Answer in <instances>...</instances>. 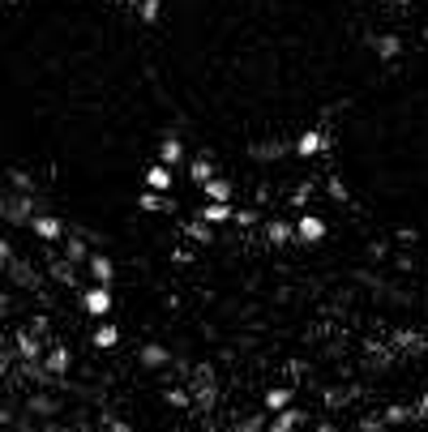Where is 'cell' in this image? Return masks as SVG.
<instances>
[{
    "label": "cell",
    "instance_id": "obj_1",
    "mask_svg": "<svg viewBox=\"0 0 428 432\" xmlns=\"http://www.w3.org/2000/svg\"><path fill=\"white\" fill-rule=\"evenodd\" d=\"M81 308H86L90 317H99V321H103V317L111 313V287H90V291L81 296Z\"/></svg>",
    "mask_w": 428,
    "mask_h": 432
},
{
    "label": "cell",
    "instance_id": "obj_2",
    "mask_svg": "<svg viewBox=\"0 0 428 432\" xmlns=\"http://www.w3.org/2000/svg\"><path fill=\"white\" fill-rule=\"evenodd\" d=\"M326 218H317V214H300L296 218V236L304 240V244H317V240H326Z\"/></svg>",
    "mask_w": 428,
    "mask_h": 432
},
{
    "label": "cell",
    "instance_id": "obj_3",
    "mask_svg": "<svg viewBox=\"0 0 428 432\" xmlns=\"http://www.w3.org/2000/svg\"><path fill=\"white\" fill-rule=\"evenodd\" d=\"M232 214H236V210H232V201H206V206L197 210V218H201V223H210V227L232 223Z\"/></svg>",
    "mask_w": 428,
    "mask_h": 432
},
{
    "label": "cell",
    "instance_id": "obj_4",
    "mask_svg": "<svg viewBox=\"0 0 428 432\" xmlns=\"http://www.w3.org/2000/svg\"><path fill=\"white\" fill-rule=\"evenodd\" d=\"M90 274H94V283L99 287H111V278H116V266H111V257L107 253H90Z\"/></svg>",
    "mask_w": 428,
    "mask_h": 432
},
{
    "label": "cell",
    "instance_id": "obj_5",
    "mask_svg": "<svg viewBox=\"0 0 428 432\" xmlns=\"http://www.w3.org/2000/svg\"><path fill=\"white\" fill-rule=\"evenodd\" d=\"M171 184H176V176H171V167H163V163H154V167L146 171V189H150V193H171Z\"/></svg>",
    "mask_w": 428,
    "mask_h": 432
},
{
    "label": "cell",
    "instance_id": "obj_6",
    "mask_svg": "<svg viewBox=\"0 0 428 432\" xmlns=\"http://www.w3.org/2000/svg\"><path fill=\"white\" fill-rule=\"evenodd\" d=\"M30 227H34V236H39V240H60V236H64V223H60V218H51V214H34V218H30Z\"/></svg>",
    "mask_w": 428,
    "mask_h": 432
},
{
    "label": "cell",
    "instance_id": "obj_7",
    "mask_svg": "<svg viewBox=\"0 0 428 432\" xmlns=\"http://www.w3.org/2000/svg\"><path fill=\"white\" fill-rule=\"evenodd\" d=\"M304 424V411L300 407H283L279 416H274V424H266V432H296Z\"/></svg>",
    "mask_w": 428,
    "mask_h": 432
},
{
    "label": "cell",
    "instance_id": "obj_8",
    "mask_svg": "<svg viewBox=\"0 0 428 432\" xmlns=\"http://www.w3.org/2000/svg\"><path fill=\"white\" fill-rule=\"evenodd\" d=\"M322 146H326V137H322L317 129H309V133H300V137H296V154H304V159L322 154Z\"/></svg>",
    "mask_w": 428,
    "mask_h": 432
},
{
    "label": "cell",
    "instance_id": "obj_9",
    "mask_svg": "<svg viewBox=\"0 0 428 432\" xmlns=\"http://www.w3.org/2000/svg\"><path fill=\"white\" fill-rule=\"evenodd\" d=\"M137 360H141L146 368H163V364L171 360V351H167V347H159V343H146V347L137 351Z\"/></svg>",
    "mask_w": 428,
    "mask_h": 432
},
{
    "label": "cell",
    "instance_id": "obj_10",
    "mask_svg": "<svg viewBox=\"0 0 428 432\" xmlns=\"http://www.w3.org/2000/svg\"><path fill=\"white\" fill-rule=\"evenodd\" d=\"M184 159V146H180V137H163V146H159V163L163 167H176Z\"/></svg>",
    "mask_w": 428,
    "mask_h": 432
},
{
    "label": "cell",
    "instance_id": "obj_11",
    "mask_svg": "<svg viewBox=\"0 0 428 432\" xmlns=\"http://www.w3.org/2000/svg\"><path fill=\"white\" fill-rule=\"evenodd\" d=\"M266 236H270V244H287V240L296 236V223H287V218H270V223H266Z\"/></svg>",
    "mask_w": 428,
    "mask_h": 432
},
{
    "label": "cell",
    "instance_id": "obj_12",
    "mask_svg": "<svg viewBox=\"0 0 428 432\" xmlns=\"http://www.w3.org/2000/svg\"><path fill=\"white\" fill-rule=\"evenodd\" d=\"M189 180H193V184H206V180H214V163H210L206 154H197V159L189 163Z\"/></svg>",
    "mask_w": 428,
    "mask_h": 432
},
{
    "label": "cell",
    "instance_id": "obj_13",
    "mask_svg": "<svg viewBox=\"0 0 428 432\" xmlns=\"http://www.w3.org/2000/svg\"><path fill=\"white\" fill-rule=\"evenodd\" d=\"M60 257H64V261H69V266H81V261H90V244H86V240H77V236H73V240H69V244H64V253H60Z\"/></svg>",
    "mask_w": 428,
    "mask_h": 432
},
{
    "label": "cell",
    "instance_id": "obj_14",
    "mask_svg": "<svg viewBox=\"0 0 428 432\" xmlns=\"http://www.w3.org/2000/svg\"><path fill=\"white\" fill-rule=\"evenodd\" d=\"M17 351H21V360H30V364H39L43 360V347H39V338L26 330V334H17Z\"/></svg>",
    "mask_w": 428,
    "mask_h": 432
},
{
    "label": "cell",
    "instance_id": "obj_15",
    "mask_svg": "<svg viewBox=\"0 0 428 432\" xmlns=\"http://www.w3.org/2000/svg\"><path fill=\"white\" fill-rule=\"evenodd\" d=\"M69 360H73V356H69V351H64V347H51V351H47V356H43V368H47V373H56V377H60V373H69Z\"/></svg>",
    "mask_w": 428,
    "mask_h": 432
},
{
    "label": "cell",
    "instance_id": "obj_16",
    "mask_svg": "<svg viewBox=\"0 0 428 432\" xmlns=\"http://www.w3.org/2000/svg\"><path fill=\"white\" fill-rule=\"evenodd\" d=\"M373 51H377L382 60H394V56L403 51V43H399V34H382V39H373Z\"/></svg>",
    "mask_w": 428,
    "mask_h": 432
},
{
    "label": "cell",
    "instance_id": "obj_17",
    "mask_svg": "<svg viewBox=\"0 0 428 432\" xmlns=\"http://www.w3.org/2000/svg\"><path fill=\"white\" fill-rule=\"evenodd\" d=\"M201 193H206L210 201H232V184H227L223 176H214V180H206V184H201Z\"/></svg>",
    "mask_w": 428,
    "mask_h": 432
},
{
    "label": "cell",
    "instance_id": "obj_18",
    "mask_svg": "<svg viewBox=\"0 0 428 432\" xmlns=\"http://www.w3.org/2000/svg\"><path fill=\"white\" fill-rule=\"evenodd\" d=\"M90 343H94V347H99V351H111V347H116V343H120V330H116V326H99V330H94V338H90Z\"/></svg>",
    "mask_w": 428,
    "mask_h": 432
},
{
    "label": "cell",
    "instance_id": "obj_19",
    "mask_svg": "<svg viewBox=\"0 0 428 432\" xmlns=\"http://www.w3.org/2000/svg\"><path fill=\"white\" fill-rule=\"evenodd\" d=\"M137 206H141V210H154V214H159V210H171V197H163V193H150V189H146V193L137 197Z\"/></svg>",
    "mask_w": 428,
    "mask_h": 432
},
{
    "label": "cell",
    "instance_id": "obj_20",
    "mask_svg": "<svg viewBox=\"0 0 428 432\" xmlns=\"http://www.w3.org/2000/svg\"><path fill=\"white\" fill-rule=\"evenodd\" d=\"M184 231H189L193 240H201V244H210V240H214V227H210V223H201V218H197V223H184Z\"/></svg>",
    "mask_w": 428,
    "mask_h": 432
},
{
    "label": "cell",
    "instance_id": "obj_21",
    "mask_svg": "<svg viewBox=\"0 0 428 432\" xmlns=\"http://www.w3.org/2000/svg\"><path fill=\"white\" fill-rule=\"evenodd\" d=\"M287 403H292V390H283V386H279V390H266V407H270V411H283Z\"/></svg>",
    "mask_w": 428,
    "mask_h": 432
},
{
    "label": "cell",
    "instance_id": "obj_22",
    "mask_svg": "<svg viewBox=\"0 0 428 432\" xmlns=\"http://www.w3.org/2000/svg\"><path fill=\"white\" fill-rule=\"evenodd\" d=\"M9 180H13V189H17L21 197H34V180H30L26 171H9Z\"/></svg>",
    "mask_w": 428,
    "mask_h": 432
},
{
    "label": "cell",
    "instance_id": "obj_23",
    "mask_svg": "<svg viewBox=\"0 0 428 432\" xmlns=\"http://www.w3.org/2000/svg\"><path fill=\"white\" fill-rule=\"evenodd\" d=\"M51 274H56L60 283H69V287L77 283V278H73V270H69V261H64V257H56V253H51Z\"/></svg>",
    "mask_w": 428,
    "mask_h": 432
},
{
    "label": "cell",
    "instance_id": "obj_24",
    "mask_svg": "<svg viewBox=\"0 0 428 432\" xmlns=\"http://www.w3.org/2000/svg\"><path fill=\"white\" fill-rule=\"evenodd\" d=\"M30 411H34V416H51V411H56V398H47V394H34V398H30Z\"/></svg>",
    "mask_w": 428,
    "mask_h": 432
},
{
    "label": "cell",
    "instance_id": "obj_25",
    "mask_svg": "<svg viewBox=\"0 0 428 432\" xmlns=\"http://www.w3.org/2000/svg\"><path fill=\"white\" fill-rule=\"evenodd\" d=\"M159 17H163V9H159V0H141V21H146V26H154Z\"/></svg>",
    "mask_w": 428,
    "mask_h": 432
},
{
    "label": "cell",
    "instance_id": "obj_26",
    "mask_svg": "<svg viewBox=\"0 0 428 432\" xmlns=\"http://www.w3.org/2000/svg\"><path fill=\"white\" fill-rule=\"evenodd\" d=\"M232 223H240V227H257V223H262V214H257V210H236V214H232Z\"/></svg>",
    "mask_w": 428,
    "mask_h": 432
},
{
    "label": "cell",
    "instance_id": "obj_27",
    "mask_svg": "<svg viewBox=\"0 0 428 432\" xmlns=\"http://www.w3.org/2000/svg\"><path fill=\"white\" fill-rule=\"evenodd\" d=\"M403 420H416V411L412 407H390L386 411V424H403Z\"/></svg>",
    "mask_w": 428,
    "mask_h": 432
},
{
    "label": "cell",
    "instance_id": "obj_28",
    "mask_svg": "<svg viewBox=\"0 0 428 432\" xmlns=\"http://www.w3.org/2000/svg\"><path fill=\"white\" fill-rule=\"evenodd\" d=\"M330 197H334V201H347V184H343V180H330Z\"/></svg>",
    "mask_w": 428,
    "mask_h": 432
},
{
    "label": "cell",
    "instance_id": "obj_29",
    "mask_svg": "<svg viewBox=\"0 0 428 432\" xmlns=\"http://www.w3.org/2000/svg\"><path fill=\"white\" fill-rule=\"evenodd\" d=\"M309 197H313V184H300V189H296V193H292V201H296V206H304V201H309Z\"/></svg>",
    "mask_w": 428,
    "mask_h": 432
},
{
    "label": "cell",
    "instance_id": "obj_30",
    "mask_svg": "<svg viewBox=\"0 0 428 432\" xmlns=\"http://www.w3.org/2000/svg\"><path fill=\"white\" fill-rule=\"evenodd\" d=\"M369 253L382 261V257H390V244H386V240H373V244H369Z\"/></svg>",
    "mask_w": 428,
    "mask_h": 432
},
{
    "label": "cell",
    "instance_id": "obj_31",
    "mask_svg": "<svg viewBox=\"0 0 428 432\" xmlns=\"http://www.w3.org/2000/svg\"><path fill=\"white\" fill-rule=\"evenodd\" d=\"M167 403H171V407H189V394H184V390H167Z\"/></svg>",
    "mask_w": 428,
    "mask_h": 432
},
{
    "label": "cell",
    "instance_id": "obj_32",
    "mask_svg": "<svg viewBox=\"0 0 428 432\" xmlns=\"http://www.w3.org/2000/svg\"><path fill=\"white\" fill-rule=\"evenodd\" d=\"M262 424H266V420H262V416H253V420H244L236 432H262Z\"/></svg>",
    "mask_w": 428,
    "mask_h": 432
},
{
    "label": "cell",
    "instance_id": "obj_33",
    "mask_svg": "<svg viewBox=\"0 0 428 432\" xmlns=\"http://www.w3.org/2000/svg\"><path fill=\"white\" fill-rule=\"evenodd\" d=\"M103 424H107V432H133V428H129V424H124V420H116V416H107Z\"/></svg>",
    "mask_w": 428,
    "mask_h": 432
},
{
    "label": "cell",
    "instance_id": "obj_34",
    "mask_svg": "<svg viewBox=\"0 0 428 432\" xmlns=\"http://www.w3.org/2000/svg\"><path fill=\"white\" fill-rule=\"evenodd\" d=\"M399 240L403 244H416V227H399Z\"/></svg>",
    "mask_w": 428,
    "mask_h": 432
},
{
    "label": "cell",
    "instance_id": "obj_35",
    "mask_svg": "<svg viewBox=\"0 0 428 432\" xmlns=\"http://www.w3.org/2000/svg\"><path fill=\"white\" fill-rule=\"evenodd\" d=\"M9 253H13V248H9V240L0 236V261H9Z\"/></svg>",
    "mask_w": 428,
    "mask_h": 432
},
{
    "label": "cell",
    "instance_id": "obj_36",
    "mask_svg": "<svg viewBox=\"0 0 428 432\" xmlns=\"http://www.w3.org/2000/svg\"><path fill=\"white\" fill-rule=\"evenodd\" d=\"M416 416H428V394L420 398V407H416Z\"/></svg>",
    "mask_w": 428,
    "mask_h": 432
},
{
    "label": "cell",
    "instance_id": "obj_37",
    "mask_svg": "<svg viewBox=\"0 0 428 432\" xmlns=\"http://www.w3.org/2000/svg\"><path fill=\"white\" fill-rule=\"evenodd\" d=\"M317 432H334V428H330V424H322V428H317Z\"/></svg>",
    "mask_w": 428,
    "mask_h": 432
},
{
    "label": "cell",
    "instance_id": "obj_38",
    "mask_svg": "<svg viewBox=\"0 0 428 432\" xmlns=\"http://www.w3.org/2000/svg\"><path fill=\"white\" fill-rule=\"evenodd\" d=\"M17 432H30V428H17Z\"/></svg>",
    "mask_w": 428,
    "mask_h": 432
},
{
    "label": "cell",
    "instance_id": "obj_39",
    "mask_svg": "<svg viewBox=\"0 0 428 432\" xmlns=\"http://www.w3.org/2000/svg\"><path fill=\"white\" fill-rule=\"evenodd\" d=\"M9 4H17V0H9Z\"/></svg>",
    "mask_w": 428,
    "mask_h": 432
}]
</instances>
